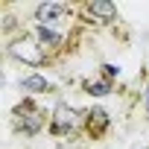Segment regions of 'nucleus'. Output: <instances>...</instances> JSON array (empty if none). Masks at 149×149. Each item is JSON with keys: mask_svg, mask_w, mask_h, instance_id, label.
Wrapping results in <instances>:
<instances>
[{"mask_svg": "<svg viewBox=\"0 0 149 149\" xmlns=\"http://www.w3.org/2000/svg\"><path fill=\"white\" fill-rule=\"evenodd\" d=\"M73 123H76V114H73V108H67L64 102L56 105V120H53V132L64 134L67 129H73Z\"/></svg>", "mask_w": 149, "mask_h": 149, "instance_id": "obj_1", "label": "nucleus"}, {"mask_svg": "<svg viewBox=\"0 0 149 149\" xmlns=\"http://www.w3.org/2000/svg\"><path fill=\"white\" fill-rule=\"evenodd\" d=\"M35 15H38V21H41V24H61L64 6H58V3H44V6H38V9H35Z\"/></svg>", "mask_w": 149, "mask_h": 149, "instance_id": "obj_2", "label": "nucleus"}, {"mask_svg": "<svg viewBox=\"0 0 149 149\" xmlns=\"http://www.w3.org/2000/svg\"><path fill=\"white\" fill-rule=\"evenodd\" d=\"M88 15L91 18H100V21H114L117 18V9H114V3H102V0H97V3H91L88 6Z\"/></svg>", "mask_w": 149, "mask_h": 149, "instance_id": "obj_3", "label": "nucleus"}, {"mask_svg": "<svg viewBox=\"0 0 149 149\" xmlns=\"http://www.w3.org/2000/svg\"><path fill=\"white\" fill-rule=\"evenodd\" d=\"M32 44H26V41H18V44H12V56H18V58H24V61H41V53H32L29 50Z\"/></svg>", "mask_w": 149, "mask_h": 149, "instance_id": "obj_4", "label": "nucleus"}, {"mask_svg": "<svg viewBox=\"0 0 149 149\" xmlns=\"http://www.w3.org/2000/svg\"><path fill=\"white\" fill-rule=\"evenodd\" d=\"M105 126H108V114H105L102 108H97V111L88 114V129H91V134H100Z\"/></svg>", "mask_w": 149, "mask_h": 149, "instance_id": "obj_5", "label": "nucleus"}, {"mask_svg": "<svg viewBox=\"0 0 149 149\" xmlns=\"http://www.w3.org/2000/svg\"><path fill=\"white\" fill-rule=\"evenodd\" d=\"M38 41H41L44 47H58V44H61V35H56V32L47 29V26H38Z\"/></svg>", "mask_w": 149, "mask_h": 149, "instance_id": "obj_6", "label": "nucleus"}, {"mask_svg": "<svg viewBox=\"0 0 149 149\" xmlns=\"http://www.w3.org/2000/svg\"><path fill=\"white\" fill-rule=\"evenodd\" d=\"M24 91H50V82L41 76H26L24 79Z\"/></svg>", "mask_w": 149, "mask_h": 149, "instance_id": "obj_7", "label": "nucleus"}, {"mask_svg": "<svg viewBox=\"0 0 149 149\" xmlns=\"http://www.w3.org/2000/svg\"><path fill=\"white\" fill-rule=\"evenodd\" d=\"M41 123H44V120H41V114L29 108V114H26V123H24V132H26V134H35V132L41 129Z\"/></svg>", "mask_w": 149, "mask_h": 149, "instance_id": "obj_8", "label": "nucleus"}, {"mask_svg": "<svg viewBox=\"0 0 149 149\" xmlns=\"http://www.w3.org/2000/svg\"><path fill=\"white\" fill-rule=\"evenodd\" d=\"M108 88H111L108 82H97V85L91 82V85H88V91H91V94H97V97H102V94H108Z\"/></svg>", "mask_w": 149, "mask_h": 149, "instance_id": "obj_9", "label": "nucleus"}, {"mask_svg": "<svg viewBox=\"0 0 149 149\" xmlns=\"http://www.w3.org/2000/svg\"><path fill=\"white\" fill-rule=\"evenodd\" d=\"M102 70H105V76H108V79H114V76H117V73H120V67H111V64H105Z\"/></svg>", "mask_w": 149, "mask_h": 149, "instance_id": "obj_10", "label": "nucleus"}, {"mask_svg": "<svg viewBox=\"0 0 149 149\" xmlns=\"http://www.w3.org/2000/svg\"><path fill=\"white\" fill-rule=\"evenodd\" d=\"M146 114H149V91H146Z\"/></svg>", "mask_w": 149, "mask_h": 149, "instance_id": "obj_11", "label": "nucleus"}]
</instances>
